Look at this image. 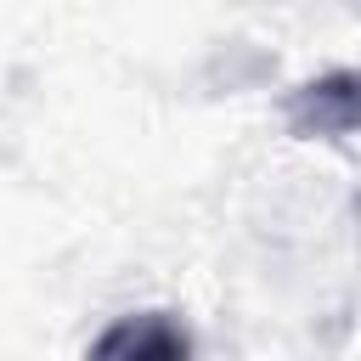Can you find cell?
<instances>
[{"label":"cell","instance_id":"1","mask_svg":"<svg viewBox=\"0 0 361 361\" xmlns=\"http://www.w3.org/2000/svg\"><path fill=\"white\" fill-rule=\"evenodd\" d=\"M282 124L293 141H344L361 130V68H327L282 96Z\"/></svg>","mask_w":361,"mask_h":361},{"label":"cell","instance_id":"2","mask_svg":"<svg viewBox=\"0 0 361 361\" xmlns=\"http://www.w3.org/2000/svg\"><path fill=\"white\" fill-rule=\"evenodd\" d=\"M90 355H102V361H180V355H192V333L180 327L175 310H130L90 344Z\"/></svg>","mask_w":361,"mask_h":361}]
</instances>
